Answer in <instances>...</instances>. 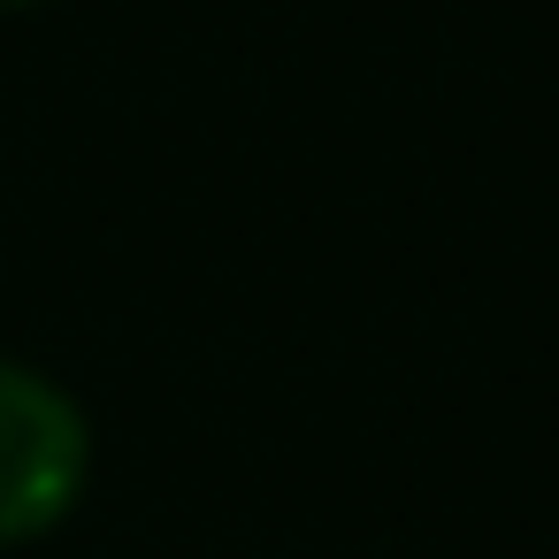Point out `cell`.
Returning a JSON list of instances; mask_svg holds the SVG:
<instances>
[{"label": "cell", "mask_w": 559, "mask_h": 559, "mask_svg": "<svg viewBox=\"0 0 559 559\" xmlns=\"http://www.w3.org/2000/svg\"><path fill=\"white\" fill-rule=\"evenodd\" d=\"M0 9H39V0H0Z\"/></svg>", "instance_id": "7a4b0ae2"}, {"label": "cell", "mask_w": 559, "mask_h": 559, "mask_svg": "<svg viewBox=\"0 0 559 559\" xmlns=\"http://www.w3.org/2000/svg\"><path fill=\"white\" fill-rule=\"evenodd\" d=\"M85 475H93L85 406L55 376L0 353V551L62 528L85 498Z\"/></svg>", "instance_id": "6da1fadb"}]
</instances>
